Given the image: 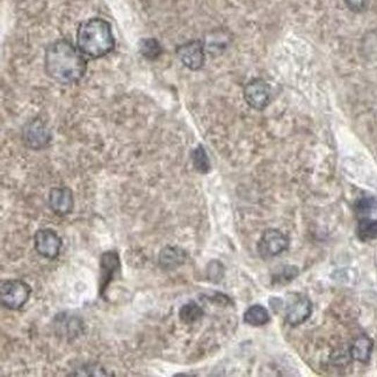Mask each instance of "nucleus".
<instances>
[{
	"label": "nucleus",
	"instance_id": "1",
	"mask_svg": "<svg viewBox=\"0 0 377 377\" xmlns=\"http://www.w3.org/2000/svg\"><path fill=\"white\" fill-rule=\"evenodd\" d=\"M87 64L80 50L66 39H57L49 44L44 54L47 75L61 84H75L85 75Z\"/></svg>",
	"mask_w": 377,
	"mask_h": 377
},
{
	"label": "nucleus",
	"instance_id": "2",
	"mask_svg": "<svg viewBox=\"0 0 377 377\" xmlns=\"http://www.w3.org/2000/svg\"><path fill=\"white\" fill-rule=\"evenodd\" d=\"M77 46L80 53L91 58L105 57L115 48L112 27L100 18L84 21L77 32Z\"/></svg>",
	"mask_w": 377,
	"mask_h": 377
},
{
	"label": "nucleus",
	"instance_id": "3",
	"mask_svg": "<svg viewBox=\"0 0 377 377\" xmlns=\"http://www.w3.org/2000/svg\"><path fill=\"white\" fill-rule=\"evenodd\" d=\"M33 289L23 280H3L0 283V303L11 311H18L30 301Z\"/></svg>",
	"mask_w": 377,
	"mask_h": 377
},
{
	"label": "nucleus",
	"instance_id": "4",
	"mask_svg": "<svg viewBox=\"0 0 377 377\" xmlns=\"http://www.w3.org/2000/svg\"><path fill=\"white\" fill-rule=\"evenodd\" d=\"M100 278H99V295L105 299L109 285L121 273L120 254L115 249H109L100 256Z\"/></svg>",
	"mask_w": 377,
	"mask_h": 377
},
{
	"label": "nucleus",
	"instance_id": "5",
	"mask_svg": "<svg viewBox=\"0 0 377 377\" xmlns=\"http://www.w3.org/2000/svg\"><path fill=\"white\" fill-rule=\"evenodd\" d=\"M34 247L39 256L55 260L62 249L63 240L55 230L39 229L34 235Z\"/></svg>",
	"mask_w": 377,
	"mask_h": 377
},
{
	"label": "nucleus",
	"instance_id": "6",
	"mask_svg": "<svg viewBox=\"0 0 377 377\" xmlns=\"http://www.w3.org/2000/svg\"><path fill=\"white\" fill-rule=\"evenodd\" d=\"M289 240L285 233L278 229H267L264 231L258 242V252L264 259L280 256L288 249Z\"/></svg>",
	"mask_w": 377,
	"mask_h": 377
},
{
	"label": "nucleus",
	"instance_id": "7",
	"mask_svg": "<svg viewBox=\"0 0 377 377\" xmlns=\"http://www.w3.org/2000/svg\"><path fill=\"white\" fill-rule=\"evenodd\" d=\"M23 142L32 150H41L50 144L51 132L41 118H35L25 125Z\"/></svg>",
	"mask_w": 377,
	"mask_h": 377
},
{
	"label": "nucleus",
	"instance_id": "8",
	"mask_svg": "<svg viewBox=\"0 0 377 377\" xmlns=\"http://www.w3.org/2000/svg\"><path fill=\"white\" fill-rule=\"evenodd\" d=\"M244 98L249 107L263 111L271 101V87L263 79H253L244 89Z\"/></svg>",
	"mask_w": 377,
	"mask_h": 377
},
{
	"label": "nucleus",
	"instance_id": "9",
	"mask_svg": "<svg viewBox=\"0 0 377 377\" xmlns=\"http://www.w3.org/2000/svg\"><path fill=\"white\" fill-rule=\"evenodd\" d=\"M177 55L181 63L192 71H197L204 66V44L197 39L179 47Z\"/></svg>",
	"mask_w": 377,
	"mask_h": 377
},
{
	"label": "nucleus",
	"instance_id": "10",
	"mask_svg": "<svg viewBox=\"0 0 377 377\" xmlns=\"http://www.w3.org/2000/svg\"><path fill=\"white\" fill-rule=\"evenodd\" d=\"M312 303L305 296H297L290 301L287 311H285V321L292 326L303 324L311 316Z\"/></svg>",
	"mask_w": 377,
	"mask_h": 377
},
{
	"label": "nucleus",
	"instance_id": "11",
	"mask_svg": "<svg viewBox=\"0 0 377 377\" xmlns=\"http://www.w3.org/2000/svg\"><path fill=\"white\" fill-rule=\"evenodd\" d=\"M49 207L57 216H66L73 213V190L68 187H55L50 190Z\"/></svg>",
	"mask_w": 377,
	"mask_h": 377
},
{
	"label": "nucleus",
	"instance_id": "12",
	"mask_svg": "<svg viewBox=\"0 0 377 377\" xmlns=\"http://www.w3.org/2000/svg\"><path fill=\"white\" fill-rule=\"evenodd\" d=\"M187 253L179 246H165L158 257V264L165 271H173L184 265L187 260Z\"/></svg>",
	"mask_w": 377,
	"mask_h": 377
},
{
	"label": "nucleus",
	"instance_id": "13",
	"mask_svg": "<svg viewBox=\"0 0 377 377\" xmlns=\"http://www.w3.org/2000/svg\"><path fill=\"white\" fill-rule=\"evenodd\" d=\"M371 351H373L371 339L368 338L367 335H360L352 345L351 357L353 360L364 364L371 359Z\"/></svg>",
	"mask_w": 377,
	"mask_h": 377
},
{
	"label": "nucleus",
	"instance_id": "14",
	"mask_svg": "<svg viewBox=\"0 0 377 377\" xmlns=\"http://www.w3.org/2000/svg\"><path fill=\"white\" fill-rule=\"evenodd\" d=\"M269 317L268 310L260 304H254L249 307L244 314V321L246 324L251 326H264L268 323Z\"/></svg>",
	"mask_w": 377,
	"mask_h": 377
},
{
	"label": "nucleus",
	"instance_id": "15",
	"mask_svg": "<svg viewBox=\"0 0 377 377\" xmlns=\"http://www.w3.org/2000/svg\"><path fill=\"white\" fill-rule=\"evenodd\" d=\"M359 240L362 242H371L377 240V220L371 217H362L359 221L357 229Z\"/></svg>",
	"mask_w": 377,
	"mask_h": 377
},
{
	"label": "nucleus",
	"instance_id": "16",
	"mask_svg": "<svg viewBox=\"0 0 377 377\" xmlns=\"http://www.w3.org/2000/svg\"><path fill=\"white\" fill-rule=\"evenodd\" d=\"M202 317H204V310L195 302H190L187 304L183 305L179 311V319L185 324H194Z\"/></svg>",
	"mask_w": 377,
	"mask_h": 377
},
{
	"label": "nucleus",
	"instance_id": "17",
	"mask_svg": "<svg viewBox=\"0 0 377 377\" xmlns=\"http://www.w3.org/2000/svg\"><path fill=\"white\" fill-rule=\"evenodd\" d=\"M140 53L142 56L145 58L154 61L161 56L163 53V48H161V43L158 42L157 39H144L140 42Z\"/></svg>",
	"mask_w": 377,
	"mask_h": 377
},
{
	"label": "nucleus",
	"instance_id": "18",
	"mask_svg": "<svg viewBox=\"0 0 377 377\" xmlns=\"http://www.w3.org/2000/svg\"><path fill=\"white\" fill-rule=\"evenodd\" d=\"M70 376H109V374L100 364L87 362L73 369Z\"/></svg>",
	"mask_w": 377,
	"mask_h": 377
},
{
	"label": "nucleus",
	"instance_id": "19",
	"mask_svg": "<svg viewBox=\"0 0 377 377\" xmlns=\"http://www.w3.org/2000/svg\"><path fill=\"white\" fill-rule=\"evenodd\" d=\"M193 165L195 170L202 174L209 173V171L211 170L209 157L201 144L193 151Z\"/></svg>",
	"mask_w": 377,
	"mask_h": 377
},
{
	"label": "nucleus",
	"instance_id": "20",
	"mask_svg": "<svg viewBox=\"0 0 377 377\" xmlns=\"http://www.w3.org/2000/svg\"><path fill=\"white\" fill-rule=\"evenodd\" d=\"M61 321V328L66 330V335L68 337H73V335H79L82 333V323L80 319H75V317H68V316L63 315V317H59Z\"/></svg>",
	"mask_w": 377,
	"mask_h": 377
},
{
	"label": "nucleus",
	"instance_id": "21",
	"mask_svg": "<svg viewBox=\"0 0 377 377\" xmlns=\"http://www.w3.org/2000/svg\"><path fill=\"white\" fill-rule=\"evenodd\" d=\"M208 278H209L210 281L213 283H220L222 278L224 276V267L220 261H211V263L208 265L207 268Z\"/></svg>",
	"mask_w": 377,
	"mask_h": 377
},
{
	"label": "nucleus",
	"instance_id": "22",
	"mask_svg": "<svg viewBox=\"0 0 377 377\" xmlns=\"http://www.w3.org/2000/svg\"><path fill=\"white\" fill-rule=\"evenodd\" d=\"M375 201L373 199H361L355 204V211L360 218L362 217H369V213L374 209Z\"/></svg>",
	"mask_w": 377,
	"mask_h": 377
},
{
	"label": "nucleus",
	"instance_id": "23",
	"mask_svg": "<svg viewBox=\"0 0 377 377\" xmlns=\"http://www.w3.org/2000/svg\"><path fill=\"white\" fill-rule=\"evenodd\" d=\"M362 47L367 54H377V30H371L364 37Z\"/></svg>",
	"mask_w": 377,
	"mask_h": 377
},
{
	"label": "nucleus",
	"instance_id": "24",
	"mask_svg": "<svg viewBox=\"0 0 377 377\" xmlns=\"http://www.w3.org/2000/svg\"><path fill=\"white\" fill-rule=\"evenodd\" d=\"M297 274H299V271L295 266H285L280 273V276H278V281L288 283V281H292L295 276H297Z\"/></svg>",
	"mask_w": 377,
	"mask_h": 377
},
{
	"label": "nucleus",
	"instance_id": "25",
	"mask_svg": "<svg viewBox=\"0 0 377 377\" xmlns=\"http://www.w3.org/2000/svg\"><path fill=\"white\" fill-rule=\"evenodd\" d=\"M350 10L353 12H362L366 10L368 5V0H345Z\"/></svg>",
	"mask_w": 377,
	"mask_h": 377
}]
</instances>
